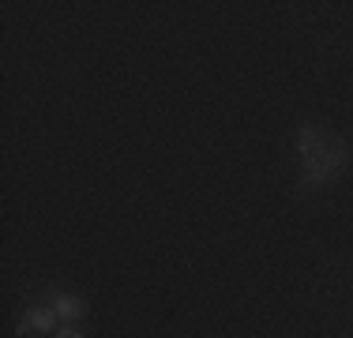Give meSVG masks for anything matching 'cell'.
<instances>
[{"label":"cell","instance_id":"277c9868","mask_svg":"<svg viewBox=\"0 0 353 338\" xmlns=\"http://www.w3.org/2000/svg\"><path fill=\"white\" fill-rule=\"evenodd\" d=\"M53 338H87V335H83L75 324H64V327H57V335H53Z\"/></svg>","mask_w":353,"mask_h":338},{"label":"cell","instance_id":"6da1fadb","mask_svg":"<svg viewBox=\"0 0 353 338\" xmlns=\"http://www.w3.org/2000/svg\"><path fill=\"white\" fill-rule=\"evenodd\" d=\"M297 155H301V173H297L301 192H319L327 184H334L353 162L350 143L312 121H305L297 128Z\"/></svg>","mask_w":353,"mask_h":338},{"label":"cell","instance_id":"3957f363","mask_svg":"<svg viewBox=\"0 0 353 338\" xmlns=\"http://www.w3.org/2000/svg\"><path fill=\"white\" fill-rule=\"evenodd\" d=\"M49 304H53V312L64 319V324H75V319L87 316V301H83L79 293H53Z\"/></svg>","mask_w":353,"mask_h":338},{"label":"cell","instance_id":"7a4b0ae2","mask_svg":"<svg viewBox=\"0 0 353 338\" xmlns=\"http://www.w3.org/2000/svg\"><path fill=\"white\" fill-rule=\"evenodd\" d=\"M57 312H53V304H30V308H23V316H19V324H15V335H57Z\"/></svg>","mask_w":353,"mask_h":338}]
</instances>
